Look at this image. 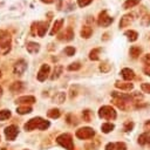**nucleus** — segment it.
Listing matches in <instances>:
<instances>
[{
    "label": "nucleus",
    "mask_w": 150,
    "mask_h": 150,
    "mask_svg": "<svg viewBox=\"0 0 150 150\" xmlns=\"http://www.w3.org/2000/svg\"><path fill=\"white\" fill-rule=\"evenodd\" d=\"M1 95H2V88L0 87V96H1Z\"/></svg>",
    "instance_id": "nucleus-48"
},
{
    "label": "nucleus",
    "mask_w": 150,
    "mask_h": 150,
    "mask_svg": "<svg viewBox=\"0 0 150 150\" xmlns=\"http://www.w3.org/2000/svg\"><path fill=\"white\" fill-rule=\"evenodd\" d=\"M56 142L67 150H74V143L69 134H61L60 136H57Z\"/></svg>",
    "instance_id": "nucleus-4"
},
{
    "label": "nucleus",
    "mask_w": 150,
    "mask_h": 150,
    "mask_svg": "<svg viewBox=\"0 0 150 150\" xmlns=\"http://www.w3.org/2000/svg\"><path fill=\"white\" fill-rule=\"evenodd\" d=\"M63 52L66 53V55H68V56H73V55L75 54L76 49H75L74 47H71V46H68V47H66V48H64V50H63Z\"/></svg>",
    "instance_id": "nucleus-33"
},
{
    "label": "nucleus",
    "mask_w": 150,
    "mask_h": 150,
    "mask_svg": "<svg viewBox=\"0 0 150 150\" xmlns=\"http://www.w3.org/2000/svg\"><path fill=\"white\" fill-rule=\"evenodd\" d=\"M112 21H114V19L107 14V11H102V12L100 13V15H98V19H97V23H98V26H101V27H107V26H109Z\"/></svg>",
    "instance_id": "nucleus-6"
},
{
    "label": "nucleus",
    "mask_w": 150,
    "mask_h": 150,
    "mask_svg": "<svg viewBox=\"0 0 150 150\" xmlns=\"http://www.w3.org/2000/svg\"><path fill=\"white\" fill-rule=\"evenodd\" d=\"M98 116L101 118H104V120H108V121L115 120L116 118V111L110 105H103L98 110Z\"/></svg>",
    "instance_id": "nucleus-3"
},
{
    "label": "nucleus",
    "mask_w": 150,
    "mask_h": 150,
    "mask_svg": "<svg viewBox=\"0 0 150 150\" xmlns=\"http://www.w3.org/2000/svg\"><path fill=\"white\" fill-rule=\"evenodd\" d=\"M64 100H66V94H64L63 91H59V93H56V94L54 95V97H53V101H54L55 103H57V104L63 103Z\"/></svg>",
    "instance_id": "nucleus-22"
},
{
    "label": "nucleus",
    "mask_w": 150,
    "mask_h": 150,
    "mask_svg": "<svg viewBox=\"0 0 150 150\" xmlns=\"http://www.w3.org/2000/svg\"><path fill=\"white\" fill-rule=\"evenodd\" d=\"M93 34V28L90 26H83L81 29V36L84 39H89Z\"/></svg>",
    "instance_id": "nucleus-19"
},
{
    "label": "nucleus",
    "mask_w": 150,
    "mask_h": 150,
    "mask_svg": "<svg viewBox=\"0 0 150 150\" xmlns=\"http://www.w3.org/2000/svg\"><path fill=\"white\" fill-rule=\"evenodd\" d=\"M4 6V2H0V7H2Z\"/></svg>",
    "instance_id": "nucleus-49"
},
{
    "label": "nucleus",
    "mask_w": 150,
    "mask_h": 150,
    "mask_svg": "<svg viewBox=\"0 0 150 150\" xmlns=\"http://www.w3.org/2000/svg\"><path fill=\"white\" fill-rule=\"evenodd\" d=\"M25 89V84H23V82H21V81H15V82H13L12 84H11V87H9V90L12 91V93H21L22 90Z\"/></svg>",
    "instance_id": "nucleus-14"
},
{
    "label": "nucleus",
    "mask_w": 150,
    "mask_h": 150,
    "mask_svg": "<svg viewBox=\"0 0 150 150\" xmlns=\"http://www.w3.org/2000/svg\"><path fill=\"white\" fill-rule=\"evenodd\" d=\"M141 25L142 26H149L150 25V13H146L142 16L141 19Z\"/></svg>",
    "instance_id": "nucleus-32"
},
{
    "label": "nucleus",
    "mask_w": 150,
    "mask_h": 150,
    "mask_svg": "<svg viewBox=\"0 0 150 150\" xmlns=\"http://www.w3.org/2000/svg\"><path fill=\"white\" fill-rule=\"evenodd\" d=\"M111 96L115 97V98H120V100H124V101H130L132 97L128 94H123V93H118V91H112L111 93Z\"/></svg>",
    "instance_id": "nucleus-20"
},
{
    "label": "nucleus",
    "mask_w": 150,
    "mask_h": 150,
    "mask_svg": "<svg viewBox=\"0 0 150 150\" xmlns=\"http://www.w3.org/2000/svg\"><path fill=\"white\" fill-rule=\"evenodd\" d=\"M60 115H61V112H60V110H59V109H56V108L49 109V110H48V112H47V116H48V117H50V118H59V117H60Z\"/></svg>",
    "instance_id": "nucleus-28"
},
{
    "label": "nucleus",
    "mask_w": 150,
    "mask_h": 150,
    "mask_svg": "<svg viewBox=\"0 0 150 150\" xmlns=\"http://www.w3.org/2000/svg\"><path fill=\"white\" fill-rule=\"evenodd\" d=\"M100 70L102 71V73H108L109 70H110V64H108V63H101L100 64Z\"/></svg>",
    "instance_id": "nucleus-36"
},
{
    "label": "nucleus",
    "mask_w": 150,
    "mask_h": 150,
    "mask_svg": "<svg viewBox=\"0 0 150 150\" xmlns=\"http://www.w3.org/2000/svg\"><path fill=\"white\" fill-rule=\"evenodd\" d=\"M11 36L6 32H0V55H5L11 50Z\"/></svg>",
    "instance_id": "nucleus-2"
},
{
    "label": "nucleus",
    "mask_w": 150,
    "mask_h": 150,
    "mask_svg": "<svg viewBox=\"0 0 150 150\" xmlns=\"http://www.w3.org/2000/svg\"><path fill=\"white\" fill-rule=\"evenodd\" d=\"M141 88H142V90H143L144 93H149V94H150V84H149V83H142Z\"/></svg>",
    "instance_id": "nucleus-40"
},
{
    "label": "nucleus",
    "mask_w": 150,
    "mask_h": 150,
    "mask_svg": "<svg viewBox=\"0 0 150 150\" xmlns=\"http://www.w3.org/2000/svg\"><path fill=\"white\" fill-rule=\"evenodd\" d=\"M108 39V33H105L104 35H103V40H107Z\"/></svg>",
    "instance_id": "nucleus-46"
},
{
    "label": "nucleus",
    "mask_w": 150,
    "mask_h": 150,
    "mask_svg": "<svg viewBox=\"0 0 150 150\" xmlns=\"http://www.w3.org/2000/svg\"><path fill=\"white\" fill-rule=\"evenodd\" d=\"M115 87L118 88V89H122V90H130L132 89V83H128V82H120V81H116L115 82Z\"/></svg>",
    "instance_id": "nucleus-18"
},
{
    "label": "nucleus",
    "mask_w": 150,
    "mask_h": 150,
    "mask_svg": "<svg viewBox=\"0 0 150 150\" xmlns=\"http://www.w3.org/2000/svg\"><path fill=\"white\" fill-rule=\"evenodd\" d=\"M62 66H60V64H57V66H55V68H54V71H53V74L50 75V80H56V79H59L60 77V75L62 74Z\"/></svg>",
    "instance_id": "nucleus-23"
},
{
    "label": "nucleus",
    "mask_w": 150,
    "mask_h": 150,
    "mask_svg": "<svg viewBox=\"0 0 150 150\" xmlns=\"http://www.w3.org/2000/svg\"><path fill=\"white\" fill-rule=\"evenodd\" d=\"M141 53H142V48H141V47H137V46H132V47H130L129 54H130L131 57L137 59V57L141 55Z\"/></svg>",
    "instance_id": "nucleus-21"
},
{
    "label": "nucleus",
    "mask_w": 150,
    "mask_h": 150,
    "mask_svg": "<svg viewBox=\"0 0 150 150\" xmlns=\"http://www.w3.org/2000/svg\"><path fill=\"white\" fill-rule=\"evenodd\" d=\"M105 150H115V144L114 143H109L105 145Z\"/></svg>",
    "instance_id": "nucleus-42"
},
{
    "label": "nucleus",
    "mask_w": 150,
    "mask_h": 150,
    "mask_svg": "<svg viewBox=\"0 0 150 150\" xmlns=\"http://www.w3.org/2000/svg\"><path fill=\"white\" fill-rule=\"evenodd\" d=\"M27 69V62L25 60H19L15 64H14V68H13V71L15 75H22Z\"/></svg>",
    "instance_id": "nucleus-9"
},
{
    "label": "nucleus",
    "mask_w": 150,
    "mask_h": 150,
    "mask_svg": "<svg viewBox=\"0 0 150 150\" xmlns=\"http://www.w3.org/2000/svg\"><path fill=\"white\" fill-rule=\"evenodd\" d=\"M132 128H134V123H132V122L127 121V122L124 123V131H130Z\"/></svg>",
    "instance_id": "nucleus-38"
},
{
    "label": "nucleus",
    "mask_w": 150,
    "mask_h": 150,
    "mask_svg": "<svg viewBox=\"0 0 150 150\" xmlns=\"http://www.w3.org/2000/svg\"><path fill=\"white\" fill-rule=\"evenodd\" d=\"M18 134H19V129H18V127L14 125V124L8 125V127L5 129V136H6V138H7L8 141H14L15 137L18 136Z\"/></svg>",
    "instance_id": "nucleus-7"
},
{
    "label": "nucleus",
    "mask_w": 150,
    "mask_h": 150,
    "mask_svg": "<svg viewBox=\"0 0 150 150\" xmlns=\"http://www.w3.org/2000/svg\"><path fill=\"white\" fill-rule=\"evenodd\" d=\"M138 143L142 144V145H144V144H146V143L150 144V135H149L148 132L142 134V135L138 137Z\"/></svg>",
    "instance_id": "nucleus-27"
},
{
    "label": "nucleus",
    "mask_w": 150,
    "mask_h": 150,
    "mask_svg": "<svg viewBox=\"0 0 150 150\" xmlns=\"http://www.w3.org/2000/svg\"><path fill=\"white\" fill-rule=\"evenodd\" d=\"M100 52H101V48H94L93 50H90L89 53V59L93 60V61H97L100 59Z\"/></svg>",
    "instance_id": "nucleus-26"
},
{
    "label": "nucleus",
    "mask_w": 150,
    "mask_h": 150,
    "mask_svg": "<svg viewBox=\"0 0 150 150\" xmlns=\"http://www.w3.org/2000/svg\"><path fill=\"white\" fill-rule=\"evenodd\" d=\"M57 39H59V40H64V41H70V40H73V39H74V32H73L71 27H68L64 32L60 33V34L57 35Z\"/></svg>",
    "instance_id": "nucleus-10"
},
{
    "label": "nucleus",
    "mask_w": 150,
    "mask_h": 150,
    "mask_svg": "<svg viewBox=\"0 0 150 150\" xmlns=\"http://www.w3.org/2000/svg\"><path fill=\"white\" fill-rule=\"evenodd\" d=\"M11 111L8 109H4V110H0V121H5V120H8L11 117Z\"/></svg>",
    "instance_id": "nucleus-31"
},
{
    "label": "nucleus",
    "mask_w": 150,
    "mask_h": 150,
    "mask_svg": "<svg viewBox=\"0 0 150 150\" xmlns=\"http://www.w3.org/2000/svg\"><path fill=\"white\" fill-rule=\"evenodd\" d=\"M49 122L41 118V117H33L30 118L27 123H25L23 128L26 131H32L34 129H40V130H46L49 127Z\"/></svg>",
    "instance_id": "nucleus-1"
},
{
    "label": "nucleus",
    "mask_w": 150,
    "mask_h": 150,
    "mask_svg": "<svg viewBox=\"0 0 150 150\" xmlns=\"http://www.w3.org/2000/svg\"><path fill=\"white\" fill-rule=\"evenodd\" d=\"M1 150H7V149H6V148H2V149H1Z\"/></svg>",
    "instance_id": "nucleus-50"
},
{
    "label": "nucleus",
    "mask_w": 150,
    "mask_h": 150,
    "mask_svg": "<svg viewBox=\"0 0 150 150\" xmlns=\"http://www.w3.org/2000/svg\"><path fill=\"white\" fill-rule=\"evenodd\" d=\"M61 2H62V0H59V8L61 7Z\"/></svg>",
    "instance_id": "nucleus-47"
},
{
    "label": "nucleus",
    "mask_w": 150,
    "mask_h": 150,
    "mask_svg": "<svg viewBox=\"0 0 150 150\" xmlns=\"http://www.w3.org/2000/svg\"><path fill=\"white\" fill-rule=\"evenodd\" d=\"M134 14L132 13H128V14H124L122 18H121V20H120V27L122 28V27H127V26H129L132 21H134Z\"/></svg>",
    "instance_id": "nucleus-11"
},
{
    "label": "nucleus",
    "mask_w": 150,
    "mask_h": 150,
    "mask_svg": "<svg viewBox=\"0 0 150 150\" xmlns=\"http://www.w3.org/2000/svg\"><path fill=\"white\" fill-rule=\"evenodd\" d=\"M81 68V64H80V62H73V63H70L68 67H67V69L68 70H79Z\"/></svg>",
    "instance_id": "nucleus-34"
},
{
    "label": "nucleus",
    "mask_w": 150,
    "mask_h": 150,
    "mask_svg": "<svg viewBox=\"0 0 150 150\" xmlns=\"http://www.w3.org/2000/svg\"><path fill=\"white\" fill-rule=\"evenodd\" d=\"M82 117H83V120H84L86 122H89V121L91 120V111H90V110H83Z\"/></svg>",
    "instance_id": "nucleus-35"
},
{
    "label": "nucleus",
    "mask_w": 150,
    "mask_h": 150,
    "mask_svg": "<svg viewBox=\"0 0 150 150\" xmlns=\"http://www.w3.org/2000/svg\"><path fill=\"white\" fill-rule=\"evenodd\" d=\"M121 75H122V77H123L125 81H130V80H132V79L135 77V73H134V70L130 69V68H124V69H122V70H121Z\"/></svg>",
    "instance_id": "nucleus-15"
},
{
    "label": "nucleus",
    "mask_w": 150,
    "mask_h": 150,
    "mask_svg": "<svg viewBox=\"0 0 150 150\" xmlns=\"http://www.w3.org/2000/svg\"><path fill=\"white\" fill-rule=\"evenodd\" d=\"M114 128H115V127H114L112 123H103L102 127H101V130H102L104 134H108V132H110Z\"/></svg>",
    "instance_id": "nucleus-30"
},
{
    "label": "nucleus",
    "mask_w": 150,
    "mask_h": 150,
    "mask_svg": "<svg viewBox=\"0 0 150 150\" xmlns=\"http://www.w3.org/2000/svg\"><path fill=\"white\" fill-rule=\"evenodd\" d=\"M94 135H95V131L89 127L80 128L79 130H76V137H79L80 139H88V138H91Z\"/></svg>",
    "instance_id": "nucleus-5"
},
{
    "label": "nucleus",
    "mask_w": 150,
    "mask_h": 150,
    "mask_svg": "<svg viewBox=\"0 0 150 150\" xmlns=\"http://www.w3.org/2000/svg\"><path fill=\"white\" fill-rule=\"evenodd\" d=\"M115 150H127V145L123 142L115 143Z\"/></svg>",
    "instance_id": "nucleus-37"
},
{
    "label": "nucleus",
    "mask_w": 150,
    "mask_h": 150,
    "mask_svg": "<svg viewBox=\"0 0 150 150\" xmlns=\"http://www.w3.org/2000/svg\"><path fill=\"white\" fill-rule=\"evenodd\" d=\"M15 103L25 104V105H27V104H33V103H35V97H34V96H32V95L21 96V97H19V98H16Z\"/></svg>",
    "instance_id": "nucleus-12"
},
{
    "label": "nucleus",
    "mask_w": 150,
    "mask_h": 150,
    "mask_svg": "<svg viewBox=\"0 0 150 150\" xmlns=\"http://www.w3.org/2000/svg\"><path fill=\"white\" fill-rule=\"evenodd\" d=\"M91 1H93V0H77V4H79L80 7H86V6H88Z\"/></svg>",
    "instance_id": "nucleus-39"
},
{
    "label": "nucleus",
    "mask_w": 150,
    "mask_h": 150,
    "mask_svg": "<svg viewBox=\"0 0 150 150\" xmlns=\"http://www.w3.org/2000/svg\"><path fill=\"white\" fill-rule=\"evenodd\" d=\"M143 62H144L146 66H150V54H148V55H145V56H144Z\"/></svg>",
    "instance_id": "nucleus-41"
},
{
    "label": "nucleus",
    "mask_w": 150,
    "mask_h": 150,
    "mask_svg": "<svg viewBox=\"0 0 150 150\" xmlns=\"http://www.w3.org/2000/svg\"><path fill=\"white\" fill-rule=\"evenodd\" d=\"M144 130L148 132V131H150V121H146L145 122V124H144Z\"/></svg>",
    "instance_id": "nucleus-43"
},
{
    "label": "nucleus",
    "mask_w": 150,
    "mask_h": 150,
    "mask_svg": "<svg viewBox=\"0 0 150 150\" xmlns=\"http://www.w3.org/2000/svg\"><path fill=\"white\" fill-rule=\"evenodd\" d=\"M144 73H145L146 75H150V66H148V67L144 68Z\"/></svg>",
    "instance_id": "nucleus-44"
},
{
    "label": "nucleus",
    "mask_w": 150,
    "mask_h": 150,
    "mask_svg": "<svg viewBox=\"0 0 150 150\" xmlns=\"http://www.w3.org/2000/svg\"><path fill=\"white\" fill-rule=\"evenodd\" d=\"M47 29H48V22H45V21L38 22V35L40 38L45 36V34L47 33Z\"/></svg>",
    "instance_id": "nucleus-16"
},
{
    "label": "nucleus",
    "mask_w": 150,
    "mask_h": 150,
    "mask_svg": "<svg viewBox=\"0 0 150 150\" xmlns=\"http://www.w3.org/2000/svg\"><path fill=\"white\" fill-rule=\"evenodd\" d=\"M49 71H50V67H49V64H46V63L42 64L41 68H40V70H39L38 74H36L38 80H39L40 82L46 81V79L49 76Z\"/></svg>",
    "instance_id": "nucleus-8"
},
{
    "label": "nucleus",
    "mask_w": 150,
    "mask_h": 150,
    "mask_svg": "<svg viewBox=\"0 0 150 150\" xmlns=\"http://www.w3.org/2000/svg\"><path fill=\"white\" fill-rule=\"evenodd\" d=\"M16 112L20 114V115L29 114V112H32V107H29V105H20V107L16 108Z\"/></svg>",
    "instance_id": "nucleus-24"
},
{
    "label": "nucleus",
    "mask_w": 150,
    "mask_h": 150,
    "mask_svg": "<svg viewBox=\"0 0 150 150\" xmlns=\"http://www.w3.org/2000/svg\"><path fill=\"white\" fill-rule=\"evenodd\" d=\"M0 77H1V70H0Z\"/></svg>",
    "instance_id": "nucleus-51"
},
{
    "label": "nucleus",
    "mask_w": 150,
    "mask_h": 150,
    "mask_svg": "<svg viewBox=\"0 0 150 150\" xmlns=\"http://www.w3.org/2000/svg\"><path fill=\"white\" fill-rule=\"evenodd\" d=\"M139 1H141V0H127V1L123 4V8H124V9L132 8V7H135L136 5H138Z\"/></svg>",
    "instance_id": "nucleus-29"
},
{
    "label": "nucleus",
    "mask_w": 150,
    "mask_h": 150,
    "mask_svg": "<svg viewBox=\"0 0 150 150\" xmlns=\"http://www.w3.org/2000/svg\"><path fill=\"white\" fill-rule=\"evenodd\" d=\"M26 49L29 54H35L40 50V43L38 42H33V41H29L26 43Z\"/></svg>",
    "instance_id": "nucleus-13"
},
{
    "label": "nucleus",
    "mask_w": 150,
    "mask_h": 150,
    "mask_svg": "<svg viewBox=\"0 0 150 150\" xmlns=\"http://www.w3.org/2000/svg\"><path fill=\"white\" fill-rule=\"evenodd\" d=\"M63 19H60V20H56L55 22H54V25H53V27H52V29H50V32H49V34L50 35H54V34H56L60 29H61V27H62V25H63Z\"/></svg>",
    "instance_id": "nucleus-17"
},
{
    "label": "nucleus",
    "mask_w": 150,
    "mask_h": 150,
    "mask_svg": "<svg viewBox=\"0 0 150 150\" xmlns=\"http://www.w3.org/2000/svg\"><path fill=\"white\" fill-rule=\"evenodd\" d=\"M42 2H45V4H52V2H54L55 0H41Z\"/></svg>",
    "instance_id": "nucleus-45"
},
{
    "label": "nucleus",
    "mask_w": 150,
    "mask_h": 150,
    "mask_svg": "<svg viewBox=\"0 0 150 150\" xmlns=\"http://www.w3.org/2000/svg\"><path fill=\"white\" fill-rule=\"evenodd\" d=\"M124 35L128 38V40H129V41H136V40H137V38H138L137 32H135V30H132V29H130V30H125Z\"/></svg>",
    "instance_id": "nucleus-25"
}]
</instances>
